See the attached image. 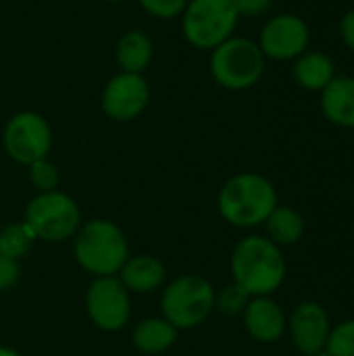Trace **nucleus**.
Listing matches in <instances>:
<instances>
[{
  "mask_svg": "<svg viewBox=\"0 0 354 356\" xmlns=\"http://www.w3.org/2000/svg\"><path fill=\"white\" fill-rule=\"evenodd\" d=\"M325 353L330 356H354V319L332 327Z\"/></svg>",
  "mask_w": 354,
  "mask_h": 356,
  "instance_id": "22",
  "label": "nucleus"
},
{
  "mask_svg": "<svg viewBox=\"0 0 354 356\" xmlns=\"http://www.w3.org/2000/svg\"><path fill=\"white\" fill-rule=\"evenodd\" d=\"M19 277H21L19 261H13V259L0 254V292L10 290L19 282Z\"/></svg>",
  "mask_w": 354,
  "mask_h": 356,
  "instance_id": "25",
  "label": "nucleus"
},
{
  "mask_svg": "<svg viewBox=\"0 0 354 356\" xmlns=\"http://www.w3.org/2000/svg\"><path fill=\"white\" fill-rule=\"evenodd\" d=\"M292 73L300 88L309 92H321L336 77V65L325 52L307 50L298 58H294Z\"/></svg>",
  "mask_w": 354,
  "mask_h": 356,
  "instance_id": "17",
  "label": "nucleus"
},
{
  "mask_svg": "<svg viewBox=\"0 0 354 356\" xmlns=\"http://www.w3.org/2000/svg\"><path fill=\"white\" fill-rule=\"evenodd\" d=\"M154 56V44L150 35L142 29H127L117 46H115V58L121 71L127 73H142L148 69Z\"/></svg>",
  "mask_w": 354,
  "mask_h": 356,
  "instance_id": "16",
  "label": "nucleus"
},
{
  "mask_svg": "<svg viewBox=\"0 0 354 356\" xmlns=\"http://www.w3.org/2000/svg\"><path fill=\"white\" fill-rule=\"evenodd\" d=\"M150 102V86L142 73H115L102 88L100 106L113 121L127 123L138 119Z\"/></svg>",
  "mask_w": 354,
  "mask_h": 356,
  "instance_id": "10",
  "label": "nucleus"
},
{
  "mask_svg": "<svg viewBox=\"0 0 354 356\" xmlns=\"http://www.w3.org/2000/svg\"><path fill=\"white\" fill-rule=\"evenodd\" d=\"M257 44L261 52L265 54V58L294 60L303 52L309 50L311 29L303 17L294 13H282V15L271 17L263 25Z\"/></svg>",
  "mask_w": 354,
  "mask_h": 356,
  "instance_id": "11",
  "label": "nucleus"
},
{
  "mask_svg": "<svg viewBox=\"0 0 354 356\" xmlns=\"http://www.w3.org/2000/svg\"><path fill=\"white\" fill-rule=\"evenodd\" d=\"M265 60L267 58L257 42L232 35L211 50L209 71L217 86L232 92H242L261 81L265 73Z\"/></svg>",
  "mask_w": 354,
  "mask_h": 356,
  "instance_id": "4",
  "label": "nucleus"
},
{
  "mask_svg": "<svg viewBox=\"0 0 354 356\" xmlns=\"http://www.w3.org/2000/svg\"><path fill=\"white\" fill-rule=\"evenodd\" d=\"M190 0H138V4L154 19H175L182 17Z\"/></svg>",
  "mask_w": 354,
  "mask_h": 356,
  "instance_id": "24",
  "label": "nucleus"
},
{
  "mask_svg": "<svg viewBox=\"0 0 354 356\" xmlns=\"http://www.w3.org/2000/svg\"><path fill=\"white\" fill-rule=\"evenodd\" d=\"M217 207L227 223L248 229L267 221L277 207V192L273 184L259 173H238L219 190Z\"/></svg>",
  "mask_w": 354,
  "mask_h": 356,
  "instance_id": "2",
  "label": "nucleus"
},
{
  "mask_svg": "<svg viewBox=\"0 0 354 356\" xmlns=\"http://www.w3.org/2000/svg\"><path fill=\"white\" fill-rule=\"evenodd\" d=\"M215 288L200 275H182L173 280L161 298L163 319L175 330H192L207 321L215 309Z\"/></svg>",
  "mask_w": 354,
  "mask_h": 356,
  "instance_id": "6",
  "label": "nucleus"
},
{
  "mask_svg": "<svg viewBox=\"0 0 354 356\" xmlns=\"http://www.w3.org/2000/svg\"><path fill=\"white\" fill-rule=\"evenodd\" d=\"M232 275L250 296H271L286 280V259L282 248L267 236H248L232 252Z\"/></svg>",
  "mask_w": 354,
  "mask_h": 356,
  "instance_id": "1",
  "label": "nucleus"
},
{
  "mask_svg": "<svg viewBox=\"0 0 354 356\" xmlns=\"http://www.w3.org/2000/svg\"><path fill=\"white\" fill-rule=\"evenodd\" d=\"M2 144L15 163L29 167L35 161L48 159L52 148V127L40 113L21 111L4 125Z\"/></svg>",
  "mask_w": 354,
  "mask_h": 356,
  "instance_id": "8",
  "label": "nucleus"
},
{
  "mask_svg": "<svg viewBox=\"0 0 354 356\" xmlns=\"http://www.w3.org/2000/svg\"><path fill=\"white\" fill-rule=\"evenodd\" d=\"M86 309L92 323L102 332H119L131 315L129 292L117 275L96 277L86 294Z\"/></svg>",
  "mask_w": 354,
  "mask_h": 356,
  "instance_id": "9",
  "label": "nucleus"
},
{
  "mask_svg": "<svg viewBox=\"0 0 354 356\" xmlns=\"http://www.w3.org/2000/svg\"><path fill=\"white\" fill-rule=\"evenodd\" d=\"M104 2H125V0H104Z\"/></svg>",
  "mask_w": 354,
  "mask_h": 356,
  "instance_id": "30",
  "label": "nucleus"
},
{
  "mask_svg": "<svg viewBox=\"0 0 354 356\" xmlns=\"http://www.w3.org/2000/svg\"><path fill=\"white\" fill-rule=\"evenodd\" d=\"M35 234L25 221L8 223L0 229V254L13 261H21L35 244Z\"/></svg>",
  "mask_w": 354,
  "mask_h": 356,
  "instance_id": "20",
  "label": "nucleus"
},
{
  "mask_svg": "<svg viewBox=\"0 0 354 356\" xmlns=\"http://www.w3.org/2000/svg\"><path fill=\"white\" fill-rule=\"evenodd\" d=\"M292 344L303 353H319L325 350L330 332H332V321L323 305L315 300H305L288 317V327Z\"/></svg>",
  "mask_w": 354,
  "mask_h": 356,
  "instance_id": "12",
  "label": "nucleus"
},
{
  "mask_svg": "<svg viewBox=\"0 0 354 356\" xmlns=\"http://www.w3.org/2000/svg\"><path fill=\"white\" fill-rule=\"evenodd\" d=\"M73 252L79 267L94 277L117 275L129 259L123 232L106 219H92L81 225L75 234Z\"/></svg>",
  "mask_w": 354,
  "mask_h": 356,
  "instance_id": "3",
  "label": "nucleus"
},
{
  "mask_svg": "<svg viewBox=\"0 0 354 356\" xmlns=\"http://www.w3.org/2000/svg\"><path fill=\"white\" fill-rule=\"evenodd\" d=\"M29 181L38 190V194L54 192V190H58L61 175H58V169L48 159H42V161H35L29 165Z\"/></svg>",
  "mask_w": 354,
  "mask_h": 356,
  "instance_id": "23",
  "label": "nucleus"
},
{
  "mask_svg": "<svg viewBox=\"0 0 354 356\" xmlns=\"http://www.w3.org/2000/svg\"><path fill=\"white\" fill-rule=\"evenodd\" d=\"M340 35H342V42L346 44V48L351 52H354V8L342 17V21H340Z\"/></svg>",
  "mask_w": 354,
  "mask_h": 356,
  "instance_id": "27",
  "label": "nucleus"
},
{
  "mask_svg": "<svg viewBox=\"0 0 354 356\" xmlns=\"http://www.w3.org/2000/svg\"><path fill=\"white\" fill-rule=\"evenodd\" d=\"M0 356H21V355H19V353H15V350H10V348L0 346Z\"/></svg>",
  "mask_w": 354,
  "mask_h": 356,
  "instance_id": "28",
  "label": "nucleus"
},
{
  "mask_svg": "<svg viewBox=\"0 0 354 356\" xmlns=\"http://www.w3.org/2000/svg\"><path fill=\"white\" fill-rule=\"evenodd\" d=\"M238 21L232 0H190L182 13V31L190 46L211 52L234 35Z\"/></svg>",
  "mask_w": 354,
  "mask_h": 356,
  "instance_id": "5",
  "label": "nucleus"
},
{
  "mask_svg": "<svg viewBox=\"0 0 354 356\" xmlns=\"http://www.w3.org/2000/svg\"><path fill=\"white\" fill-rule=\"evenodd\" d=\"M305 356H330L325 350H319V353H311V355H305Z\"/></svg>",
  "mask_w": 354,
  "mask_h": 356,
  "instance_id": "29",
  "label": "nucleus"
},
{
  "mask_svg": "<svg viewBox=\"0 0 354 356\" xmlns=\"http://www.w3.org/2000/svg\"><path fill=\"white\" fill-rule=\"evenodd\" d=\"M25 223L38 240L65 242L81 227V213L77 202L54 190L33 196L25 209Z\"/></svg>",
  "mask_w": 354,
  "mask_h": 356,
  "instance_id": "7",
  "label": "nucleus"
},
{
  "mask_svg": "<svg viewBox=\"0 0 354 356\" xmlns=\"http://www.w3.org/2000/svg\"><path fill=\"white\" fill-rule=\"evenodd\" d=\"M119 282L125 286L127 292L134 294H150L159 290L165 282V267L156 257L138 254L129 257L121 271L117 273Z\"/></svg>",
  "mask_w": 354,
  "mask_h": 356,
  "instance_id": "15",
  "label": "nucleus"
},
{
  "mask_svg": "<svg viewBox=\"0 0 354 356\" xmlns=\"http://www.w3.org/2000/svg\"><path fill=\"white\" fill-rule=\"evenodd\" d=\"M265 229H267V238L275 246H280V248L294 246L305 236V219L292 207H280L277 204L271 211V215L267 217Z\"/></svg>",
  "mask_w": 354,
  "mask_h": 356,
  "instance_id": "19",
  "label": "nucleus"
},
{
  "mask_svg": "<svg viewBox=\"0 0 354 356\" xmlns=\"http://www.w3.org/2000/svg\"><path fill=\"white\" fill-rule=\"evenodd\" d=\"M250 298L252 296L242 286H238L234 282V284L225 286L219 294H215V309H219V313H223L227 317H236V315L244 313Z\"/></svg>",
  "mask_w": 354,
  "mask_h": 356,
  "instance_id": "21",
  "label": "nucleus"
},
{
  "mask_svg": "<svg viewBox=\"0 0 354 356\" xmlns=\"http://www.w3.org/2000/svg\"><path fill=\"white\" fill-rule=\"evenodd\" d=\"M319 94L323 117L336 127L354 129V77L336 75Z\"/></svg>",
  "mask_w": 354,
  "mask_h": 356,
  "instance_id": "14",
  "label": "nucleus"
},
{
  "mask_svg": "<svg viewBox=\"0 0 354 356\" xmlns=\"http://www.w3.org/2000/svg\"><path fill=\"white\" fill-rule=\"evenodd\" d=\"M177 340V330L167 319H144L134 330V346L144 355H161Z\"/></svg>",
  "mask_w": 354,
  "mask_h": 356,
  "instance_id": "18",
  "label": "nucleus"
},
{
  "mask_svg": "<svg viewBox=\"0 0 354 356\" xmlns=\"http://www.w3.org/2000/svg\"><path fill=\"white\" fill-rule=\"evenodd\" d=\"M232 4L240 17H261L271 8L273 0H232Z\"/></svg>",
  "mask_w": 354,
  "mask_h": 356,
  "instance_id": "26",
  "label": "nucleus"
},
{
  "mask_svg": "<svg viewBox=\"0 0 354 356\" xmlns=\"http://www.w3.org/2000/svg\"><path fill=\"white\" fill-rule=\"evenodd\" d=\"M242 317L248 336L261 344L277 342L288 327V317L284 309L271 296H252Z\"/></svg>",
  "mask_w": 354,
  "mask_h": 356,
  "instance_id": "13",
  "label": "nucleus"
}]
</instances>
